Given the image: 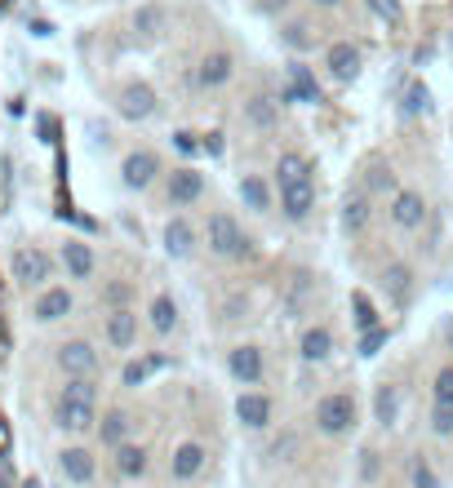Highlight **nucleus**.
Masks as SVG:
<instances>
[{
    "instance_id": "28",
    "label": "nucleus",
    "mask_w": 453,
    "mask_h": 488,
    "mask_svg": "<svg viewBox=\"0 0 453 488\" xmlns=\"http://www.w3.org/2000/svg\"><path fill=\"white\" fill-rule=\"evenodd\" d=\"M369 222H374L369 196H347V205H343V231H347V236H365Z\"/></svg>"
},
{
    "instance_id": "30",
    "label": "nucleus",
    "mask_w": 453,
    "mask_h": 488,
    "mask_svg": "<svg viewBox=\"0 0 453 488\" xmlns=\"http://www.w3.org/2000/svg\"><path fill=\"white\" fill-rule=\"evenodd\" d=\"M241 200L253 213H272V187H267L258 174H244L241 178Z\"/></svg>"
},
{
    "instance_id": "40",
    "label": "nucleus",
    "mask_w": 453,
    "mask_h": 488,
    "mask_svg": "<svg viewBox=\"0 0 453 488\" xmlns=\"http://www.w3.org/2000/svg\"><path fill=\"white\" fill-rule=\"evenodd\" d=\"M414 488H440V480H436V471L422 462V466H414Z\"/></svg>"
},
{
    "instance_id": "23",
    "label": "nucleus",
    "mask_w": 453,
    "mask_h": 488,
    "mask_svg": "<svg viewBox=\"0 0 453 488\" xmlns=\"http://www.w3.org/2000/svg\"><path fill=\"white\" fill-rule=\"evenodd\" d=\"M147 324H151V333H160V338H170V333L178 329V302L170 298V293H156V298H151Z\"/></svg>"
},
{
    "instance_id": "32",
    "label": "nucleus",
    "mask_w": 453,
    "mask_h": 488,
    "mask_svg": "<svg viewBox=\"0 0 453 488\" xmlns=\"http://www.w3.org/2000/svg\"><path fill=\"white\" fill-rule=\"evenodd\" d=\"M58 400H71V404H94V400H98V386H94V378H67V386L58 391Z\"/></svg>"
},
{
    "instance_id": "8",
    "label": "nucleus",
    "mask_w": 453,
    "mask_h": 488,
    "mask_svg": "<svg viewBox=\"0 0 453 488\" xmlns=\"http://www.w3.org/2000/svg\"><path fill=\"white\" fill-rule=\"evenodd\" d=\"M386 218H391L396 231H418L422 222H427V196L400 187V191L391 196V205H386Z\"/></svg>"
},
{
    "instance_id": "15",
    "label": "nucleus",
    "mask_w": 453,
    "mask_h": 488,
    "mask_svg": "<svg viewBox=\"0 0 453 488\" xmlns=\"http://www.w3.org/2000/svg\"><path fill=\"white\" fill-rule=\"evenodd\" d=\"M103 333H107V347L129 351L134 342H139V311H129V307H116V311L107 315Z\"/></svg>"
},
{
    "instance_id": "9",
    "label": "nucleus",
    "mask_w": 453,
    "mask_h": 488,
    "mask_svg": "<svg viewBox=\"0 0 453 488\" xmlns=\"http://www.w3.org/2000/svg\"><path fill=\"white\" fill-rule=\"evenodd\" d=\"M280 116H284V103H280L276 94H253V98H244V107H241L244 129H253V134L280 129Z\"/></svg>"
},
{
    "instance_id": "43",
    "label": "nucleus",
    "mask_w": 453,
    "mask_h": 488,
    "mask_svg": "<svg viewBox=\"0 0 453 488\" xmlns=\"http://www.w3.org/2000/svg\"><path fill=\"white\" fill-rule=\"evenodd\" d=\"M445 342L453 347V320H445Z\"/></svg>"
},
{
    "instance_id": "6",
    "label": "nucleus",
    "mask_w": 453,
    "mask_h": 488,
    "mask_svg": "<svg viewBox=\"0 0 453 488\" xmlns=\"http://www.w3.org/2000/svg\"><path fill=\"white\" fill-rule=\"evenodd\" d=\"M160 174H165V165H160V156H156L151 147H139V151H129V156L120 160V182H125L129 191H147Z\"/></svg>"
},
{
    "instance_id": "37",
    "label": "nucleus",
    "mask_w": 453,
    "mask_h": 488,
    "mask_svg": "<svg viewBox=\"0 0 453 488\" xmlns=\"http://www.w3.org/2000/svg\"><path fill=\"white\" fill-rule=\"evenodd\" d=\"M431 395H436L440 404H453V364L436 373V382H431Z\"/></svg>"
},
{
    "instance_id": "12",
    "label": "nucleus",
    "mask_w": 453,
    "mask_h": 488,
    "mask_svg": "<svg viewBox=\"0 0 453 488\" xmlns=\"http://www.w3.org/2000/svg\"><path fill=\"white\" fill-rule=\"evenodd\" d=\"M232 76H236V54L232 49H210L205 58H201V67H196V85L213 94V89H222V85H232Z\"/></svg>"
},
{
    "instance_id": "33",
    "label": "nucleus",
    "mask_w": 453,
    "mask_h": 488,
    "mask_svg": "<svg viewBox=\"0 0 453 488\" xmlns=\"http://www.w3.org/2000/svg\"><path fill=\"white\" fill-rule=\"evenodd\" d=\"M374 409H378V422H383V426H391V422H396V413H400V395H396V386H378Z\"/></svg>"
},
{
    "instance_id": "1",
    "label": "nucleus",
    "mask_w": 453,
    "mask_h": 488,
    "mask_svg": "<svg viewBox=\"0 0 453 488\" xmlns=\"http://www.w3.org/2000/svg\"><path fill=\"white\" fill-rule=\"evenodd\" d=\"M205 244H210L213 258H227V262H244V258H253V240L244 236V227L236 222V213H227V209L210 213Z\"/></svg>"
},
{
    "instance_id": "36",
    "label": "nucleus",
    "mask_w": 453,
    "mask_h": 488,
    "mask_svg": "<svg viewBox=\"0 0 453 488\" xmlns=\"http://www.w3.org/2000/svg\"><path fill=\"white\" fill-rule=\"evenodd\" d=\"M151 369H160V360H134V364H125V386H142Z\"/></svg>"
},
{
    "instance_id": "31",
    "label": "nucleus",
    "mask_w": 453,
    "mask_h": 488,
    "mask_svg": "<svg viewBox=\"0 0 453 488\" xmlns=\"http://www.w3.org/2000/svg\"><path fill=\"white\" fill-rule=\"evenodd\" d=\"M116 471H120L125 480L147 475V449H139V444H120V449H116Z\"/></svg>"
},
{
    "instance_id": "38",
    "label": "nucleus",
    "mask_w": 453,
    "mask_h": 488,
    "mask_svg": "<svg viewBox=\"0 0 453 488\" xmlns=\"http://www.w3.org/2000/svg\"><path fill=\"white\" fill-rule=\"evenodd\" d=\"M351 302H355V320H360V329H378V311L369 307V298H365V293H355Z\"/></svg>"
},
{
    "instance_id": "24",
    "label": "nucleus",
    "mask_w": 453,
    "mask_h": 488,
    "mask_svg": "<svg viewBox=\"0 0 453 488\" xmlns=\"http://www.w3.org/2000/svg\"><path fill=\"white\" fill-rule=\"evenodd\" d=\"M236 418H241L244 426H253V431H263V426L272 422V400L258 395V391H244L241 400H236Z\"/></svg>"
},
{
    "instance_id": "34",
    "label": "nucleus",
    "mask_w": 453,
    "mask_h": 488,
    "mask_svg": "<svg viewBox=\"0 0 453 488\" xmlns=\"http://www.w3.org/2000/svg\"><path fill=\"white\" fill-rule=\"evenodd\" d=\"M365 182H369V191H378V196H383V191H391V196L400 191V187H396V174H391V165H369V178H365Z\"/></svg>"
},
{
    "instance_id": "18",
    "label": "nucleus",
    "mask_w": 453,
    "mask_h": 488,
    "mask_svg": "<svg viewBox=\"0 0 453 488\" xmlns=\"http://www.w3.org/2000/svg\"><path fill=\"white\" fill-rule=\"evenodd\" d=\"M54 422L71 431V435H85V431H94L98 426V413H94V404H71V400H58L54 404Z\"/></svg>"
},
{
    "instance_id": "26",
    "label": "nucleus",
    "mask_w": 453,
    "mask_h": 488,
    "mask_svg": "<svg viewBox=\"0 0 453 488\" xmlns=\"http://www.w3.org/2000/svg\"><path fill=\"white\" fill-rule=\"evenodd\" d=\"M334 355V329L329 324H312L307 333H303V360L307 364H320V360H329Z\"/></svg>"
},
{
    "instance_id": "35",
    "label": "nucleus",
    "mask_w": 453,
    "mask_h": 488,
    "mask_svg": "<svg viewBox=\"0 0 453 488\" xmlns=\"http://www.w3.org/2000/svg\"><path fill=\"white\" fill-rule=\"evenodd\" d=\"M431 431L436 435H453V404H431Z\"/></svg>"
},
{
    "instance_id": "29",
    "label": "nucleus",
    "mask_w": 453,
    "mask_h": 488,
    "mask_svg": "<svg viewBox=\"0 0 453 488\" xmlns=\"http://www.w3.org/2000/svg\"><path fill=\"white\" fill-rule=\"evenodd\" d=\"M307 178H312V160H307L303 151H280L276 187H284V182H307Z\"/></svg>"
},
{
    "instance_id": "22",
    "label": "nucleus",
    "mask_w": 453,
    "mask_h": 488,
    "mask_svg": "<svg viewBox=\"0 0 453 488\" xmlns=\"http://www.w3.org/2000/svg\"><path fill=\"white\" fill-rule=\"evenodd\" d=\"M165 253L178 258V262L196 253V227H191L187 218H170V222H165Z\"/></svg>"
},
{
    "instance_id": "27",
    "label": "nucleus",
    "mask_w": 453,
    "mask_h": 488,
    "mask_svg": "<svg viewBox=\"0 0 453 488\" xmlns=\"http://www.w3.org/2000/svg\"><path fill=\"white\" fill-rule=\"evenodd\" d=\"M170 471H174V480H196L205 471V449L201 444H178Z\"/></svg>"
},
{
    "instance_id": "5",
    "label": "nucleus",
    "mask_w": 453,
    "mask_h": 488,
    "mask_svg": "<svg viewBox=\"0 0 453 488\" xmlns=\"http://www.w3.org/2000/svg\"><path fill=\"white\" fill-rule=\"evenodd\" d=\"M315 426L324 431V435H343L355 426V400H351L347 391H334V395H324L320 404H315Z\"/></svg>"
},
{
    "instance_id": "7",
    "label": "nucleus",
    "mask_w": 453,
    "mask_h": 488,
    "mask_svg": "<svg viewBox=\"0 0 453 488\" xmlns=\"http://www.w3.org/2000/svg\"><path fill=\"white\" fill-rule=\"evenodd\" d=\"M71 311H76V293H71L67 284H49V289H40L32 298L36 324H58V320H67Z\"/></svg>"
},
{
    "instance_id": "16",
    "label": "nucleus",
    "mask_w": 453,
    "mask_h": 488,
    "mask_svg": "<svg viewBox=\"0 0 453 488\" xmlns=\"http://www.w3.org/2000/svg\"><path fill=\"white\" fill-rule=\"evenodd\" d=\"M276 36L289 54H312L315 45H320V27H315L312 18H284Z\"/></svg>"
},
{
    "instance_id": "10",
    "label": "nucleus",
    "mask_w": 453,
    "mask_h": 488,
    "mask_svg": "<svg viewBox=\"0 0 453 488\" xmlns=\"http://www.w3.org/2000/svg\"><path fill=\"white\" fill-rule=\"evenodd\" d=\"M98 364H103L98 351H94V342H85V338H71V342L58 347V369H63L67 378H94Z\"/></svg>"
},
{
    "instance_id": "25",
    "label": "nucleus",
    "mask_w": 453,
    "mask_h": 488,
    "mask_svg": "<svg viewBox=\"0 0 453 488\" xmlns=\"http://www.w3.org/2000/svg\"><path fill=\"white\" fill-rule=\"evenodd\" d=\"M129 431H134V418H129L125 409H111V413H103V422H98V440H103L107 449L129 444Z\"/></svg>"
},
{
    "instance_id": "41",
    "label": "nucleus",
    "mask_w": 453,
    "mask_h": 488,
    "mask_svg": "<svg viewBox=\"0 0 453 488\" xmlns=\"http://www.w3.org/2000/svg\"><path fill=\"white\" fill-rule=\"evenodd\" d=\"M374 9H378V18H400V0H374Z\"/></svg>"
},
{
    "instance_id": "11",
    "label": "nucleus",
    "mask_w": 453,
    "mask_h": 488,
    "mask_svg": "<svg viewBox=\"0 0 453 488\" xmlns=\"http://www.w3.org/2000/svg\"><path fill=\"white\" fill-rule=\"evenodd\" d=\"M205 196V174L201 169H191V165H182L174 174L165 178V200L174 205V209H187V205H196Z\"/></svg>"
},
{
    "instance_id": "4",
    "label": "nucleus",
    "mask_w": 453,
    "mask_h": 488,
    "mask_svg": "<svg viewBox=\"0 0 453 488\" xmlns=\"http://www.w3.org/2000/svg\"><path fill=\"white\" fill-rule=\"evenodd\" d=\"M116 111L139 125V120H151V116L160 111V98H156V89H151L147 80H125V85L116 89Z\"/></svg>"
},
{
    "instance_id": "21",
    "label": "nucleus",
    "mask_w": 453,
    "mask_h": 488,
    "mask_svg": "<svg viewBox=\"0 0 453 488\" xmlns=\"http://www.w3.org/2000/svg\"><path fill=\"white\" fill-rule=\"evenodd\" d=\"M58 466H63V475H67L71 484H89V480H94V471H98L94 453H89V449H80V444L63 449V453H58Z\"/></svg>"
},
{
    "instance_id": "17",
    "label": "nucleus",
    "mask_w": 453,
    "mask_h": 488,
    "mask_svg": "<svg viewBox=\"0 0 453 488\" xmlns=\"http://www.w3.org/2000/svg\"><path fill=\"white\" fill-rule=\"evenodd\" d=\"M58 262H63V271H67L71 280H89L94 271H98V258H94V249L85 240H67L63 249H58Z\"/></svg>"
},
{
    "instance_id": "2",
    "label": "nucleus",
    "mask_w": 453,
    "mask_h": 488,
    "mask_svg": "<svg viewBox=\"0 0 453 488\" xmlns=\"http://www.w3.org/2000/svg\"><path fill=\"white\" fill-rule=\"evenodd\" d=\"M9 276H14L18 289L40 293V289H49V280H54V258H49L40 244H23V249L9 253Z\"/></svg>"
},
{
    "instance_id": "14",
    "label": "nucleus",
    "mask_w": 453,
    "mask_h": 488,
    "mask_svg": "<svg viewBox=\"0 0 453 488\" xmlns=\"http://www.w3.org/2000/svg\"><path fill=\"white\" fill-rule=\"evenodd\" d=\"M227 369H232V378H236L241 386H258V382H263V373H267V364H263V351L253 347V342H241V347L232 351Z\"/></svg>"
},
{
    "instance_id": "20",
    "label": "nucleus",
    "mask_w": 453,
    "mask_h": 488,
    "mask_svg": "<svg viewBox=\"0 0 453 488\" xmlns=\"http://www.w3.org/2000/svg\"><path fill=\"white\" fill-rule=\"evenodd\" d=\"M383 289L396 307H405L414 298V267L409 262H386L383 267Z\"/></svg>"
},
{
    "instance_id": "42",
    "label": "nucleus",
    "mask_w": 453,
    "mask_h": 488,
    "mask_svg": "<svg viewBox=\"0 0 453 488\" xmlns=\"http://www.w3.org/2000/svg\"><path fill=\"white\" fill-rule=\"evenodd\" d=\"M307 5H315V9H329V14H334V9H343L347 0H307Z\"/></svg>"
},
{
    "instance_id": "19",
    "label": "nucleus",
    "mask_w": 453,
    "mask_h": 488,
    "mask_svg": "<svg viewBox=\"0 0 453 488\" xmlns=\"http://www.w3.org/2000/svg\"><path fill=\"white\" fill-rule=\"evenodd\" d=\"M170 23H174V14H170V5H160V0H151V5H139V14H134V32L142 40H156V36L170 32Z\"/></svg>"
},
{
    "instance_id": "39",
    "label": "nucleus",
    "mask_w": 453,
    "mask_h": 488,
    "mask_svg": "<svg viewBox=\"0 0 453 488\" xmlns=\"http://www.w3.org/2000/svg\"><path fill=\"white\" fill-rule=\"evenodd\" d=\"M422 107H427V89H422V85H414V89L405 94V116H418Z\"/></svg>"
},
{
    "instance_id": "13",
    "label": "nucleus",
    "mask_w": 453,
    "mask_h": 488,
    "mask_svg": "<svg viewBox=\"0 0 453 488\" xmlns=\"http://www.w3.org/2000/svg\"><path fill=\"white\" fill-rule=\"evenodd\" d=\"M280 196V213L289 218V222H307L315 209V178H307V182H284V187H276Z\"/></svg>"
},
{
    "instance_id": "3",
    "label": "nucleus",
    "mask_w": 453,
    "mask_h": 488,
    "mask_svg": "<svg viewBox=\"0 0 453 488\" xmlns=\"http://www.w3.org/2000/svg\"><path fill=\"white\" fill-rule=\"evenodd\" d=\"M360 67H365V49L355 45V40H329L324 45V76L334 80V85H351L355 76H360Z\"/></svg>"
}]
</instances>
